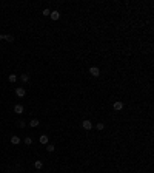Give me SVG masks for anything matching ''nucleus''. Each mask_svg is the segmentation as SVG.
Masks as SVG:
<instances>
[{
    "label": "nucleus",
    "instance_id": "f03ea898",
    "mask_svg": "<svg viewBox=\"0 0 154 173\" xmlns=\"http://www.w3.org/2000/svg\"><path fill=\"white\" fill-rule=\"evenodd\" d=\"M89 73H91V76L97 77V76H99V74H100V70H99V68H97V67H91V68H89Z\"/></svg>",
    "mask_w": 154,
    "mask_h": 173
},
{
    "label": "nucleus",
    "instance_id": "20e7f679",
    "mask_svg": "<svg viewBox=\"0 0 154 173\" xmlns=\"http://www.w3.org/2000/svg\"><path fill=\"white\" fill-rule=\"evenodd\" d=\"M114 110H116V111H120V110H123V104L120 102V100L114 102Z\"/></svg>",
    "mask_w": 154,
    "mask_h": 173
},
{
    "label": "nucleus",
    "instance_id": "6e6552de",
    "mask_svg": "<svg viewBox=\"0 0 154 173\" xmlns=\"http://www.w3.org/2000/svg\"><path fill=\"white\" fill-rule=\"evenodd\" d=\"M39 119H32L31 122H29V127H32V128H35V127H39Z\"/></svg>",
    "mask_w": 154,
    "mask_h": 173
},
{
    "label": "nucleus",
    "instance_id": "9d476101",
    "mask_svg": "<svg viewBox=\"0 0 154 173\" xmlns=\"http://www.w3.org/2000/svg\"><path fill=\"white\" fill-rule=\"evenodd\" d=\"M3 39H5V40H8V42H12V40H14V36H11V34H3Z\"/></svg>",
    "mask_w": 154,
    "mask_h": 173
},
{
    "label": "nucleus",
    "instance_id": "1a4fd4ad",
    "mask_svg": "<svg viewBox=\"0 0 154 173\" xmlns=\"http://www.w3.org/2000/svg\"><path fill=\"white\" fill-rule=\"evenodd\" d=\"M34 167L37 168V170H40V168L43 167V162L42 161H34Z\"/></svg>",
    "mask_w": 154,
    "mask_h": 173
},
{
    "label": "nucleus",
    "instance_id": "4468645a",
    "mask_svg": "<svg viewBox=\"0 0 154 173\" xmlns=\"http://www.w3.org/2000/svg\"><path fill=\"white\" fill-rule=\"evenodd\" d=\"M46 150H48V152H54V150H55V147L54 145H52V144H46Z\"/></svg>",
    "mask_w": 154,
    "mask_h": 173
},
{
    "label": "nucleus",
    "instance_id": "f3484780",
    "mask_svg": "<svg viewBox=\"0 0 154 173\" xmlns=\"http://www.w3.org/2000/svg\"><path fill=\"white\" fill-rule=\"evenodd\" d=\"M17 125L20 127V128H25V127H26V124L23 122V121H17Z\"/></svg>",
    "mask_w": 154,
    "mask_h": 173
},
{
    "label": "nucleus",
    "instance_id": "a211bd4d",
    "mask_svg": "<svg viewBox=\"0 0 154 173\" xmlns=\"http://www.w3.org/2000/svg\"><path fill=\"white\" fill-rule=\"evenodd\" d=\"M25 144H26V145H31V144H32V139H31V138H25Z\"/></svg>",
    "mask_w": 154,
    "mask_h": 173
},
{
    "label": "nucleus",
    "instance_id": "423d86ee",
    "mask_svg": "<svg viewBox=\"0 0 154 173\" xmlns=\"http://www.w3.org/2000/svg\"><path fill=\"white\" fill-rule=\"evenodd\" d=\"M51 19H52V20H59V19H60V12H59V11H51Z\"/></svg>",
    "mask_w": 154,
    "mask_h": 173
},
{
    "label": "nucleus",
    "instance_id": "7ed1b4c3",
    "mask_svg": "<svg viewBox=\"0 0 154 173\" xmlns=\"http://www.w3.org/2000/svg\"><path fill=\"white\" fill-rule=\"evenodd\" d=\"M15 94H17L19 97H23L25 94H26V91H25V88H22V87H19V88H15Z\"/></svg>",
    "mask_w": 154,
    "mask_h": 173
},
{
    "label": "nucleus",
    "instance_id": "0eeeda50",
    "mask_svg": "<svg viewBox=\"0 0 154 173\" xmlns=\"http://www.w3.org/2000/svg\"><path fill=\"white\" fill-rule=\"evenodd\" d=\"M39 141H40V144L46 145V144H48V141H50V138H48L46 135H42V136H40V139H39Z\"/></svg>",
    "mask_w": 154,
    "mask_h": 173
},
{
    "label": "nucleus",
    "instance_id": "ddd939ff",
    "mask_svg": "<svg viewBox=\"0 0 154 173\" xmlns=\"http://www.w3.org/2000/svg\"><path fill=\"white\" fill-rule=\"evenodd\" d=\"M20 79H22V82H28L29 80V74H22Z\"/></svg>",
    "mask_w": 154,
    "mask_h": 173
},
{
    "label": "nucleus",
    "instance_id": "2eb2a0df",
    "mask_svg": "<svg viewBox=\"0 0 154 173\" xmlns=\"http://www.w3.org/2000/svg\"><path fill=\"white\" fill-rule=\"evenodd\" d=\"M96 128H97V130H103V128H105V124H103V122H99V124L96 125Z\"/></svg>",
    "mask_w": 154,
    "mask_h": 173
},
{
    "label": "nucleus",
    "instance_id": "9b49d317",
    "mask_svg": "<svg viewBox=\"0 0 154 173\" xmlns=\"http://www.w3.org/2000/svg\"><path fill=\"white\" fill-rule=\"evenodd\" d=\"M8 80H9L11 84H14L15 80H17V76H15V74H9V76H8Z\"/></svg>",
    "mask_w": 154,
    "mask_h": 173
},
{
    "label": "nucleus",
    "instance_id": "39448f33",
    "mask_svg": "<svg viewBox=\"0 0 154 173\" xmlns=\"http://www.w3.org/2000/svg\"><path fill=\"white\" fill-rule=\"evenodd\" d=\"M14 113H17V115H22V113H23V105L17 104V105L14 107Z\"/></svg>",
    "mask_w": 154,
    "mask_h": 173
},
{
    "label": "nucleus",
    "instance_id": "dca6fc26",
    "mask_svg": "<svg viewBox=\"0 0 154 173\" xmlns=\"http://www.w3.org/2000/svg\"><path fill=\"white\" fill-rule=\"evenodd\" d=\"M42 14H43V16H50V14H51V9H48V8H45V9H43V11H42Z\"/></svg>",
    "mask_w": 154,
    "mask_h": 173
},
{
    "label": "nucleus",
    "instance_id": "f8f14e48",
    "mask_svg": "<svg viewBox=\"0 0 154 173\" xmlns=\"http://www.w3.org/2000/svg\"><path fill=\"white\" fill-rule=\"evenodd\" d=\"M11 142H12L14 145H17L19 142H20V138H19V136H12V138H11Z\"/></svg>",
    "mask_w": 154,
    "mask_h": 173
},
{
    "label": "nucleus",
    "instance_id": "f257e3e1",
    "mask_svg": "<svg viewBox=\"0 0 154 173\" xmlns=\"http://www.w3.org/2000/svg\"><path fill=\"white\" fill-rule=\"evenodd\" d=\"M82 127H83L85 130H91V128H93V122L88 121V119H85L83 122H82Z\"/></svg>",
    "mask_w": 154,
    "mask_h": 173
},
{
    "label": "nucleus",
    "instance_id": "6ab92c4d",
    "mask_svg": "<svg viewBox=\"0 0 154 173\" xmlns=\"http://www.w3.org/2000/svg\"><path fill=\"white\" fill-rule=\"evenodd\" d=\"M0 40H3V34H0Z\"/></svg>",
    "mask_w": 154,
    "mask_h": 173
}]
</instances>
